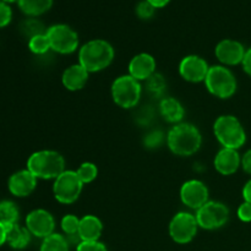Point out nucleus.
<instances>
[{
  "label": "nucleus",
  "instance_id": "obj_30",
  "mask_svg": "<svg viewBox=\"0 0 251 251\" xmlns=\"http://www.w3.org/2000/svg\"><path fill=\"white\" fill-rule=\"evenodd\" d=\"M147 86H149V90L152 91L154 93H159L164 87H166V82L162 78L161 75L158 74H153L151 77L147 80Z\"/></svg>",
  "mask_w": 251,
  "mask_h": 251
},
{
  "label": "nucleus",
  "instance_id": "obj_20",
  "mask_svg": "<svg viewBox=\"0 0 251 251\" xmlns=\"http://www.w3.org/2000/svg\"><path fill=\"white\" fill-rule=\"evenodd\" d=\"M6 243L12 248V249L21 250L25 249L31 242V233L27 228L21 227L17 223L15 225L6 226Z\"/></svg>",
  "mask_w": 251,
  "mask_h": 251
},
{
  "label": "nucleus",
  "instance_id": "obj_3",
  "mask_svg": "<svg viewBox=\"0 0 251 251\" xmlns=\"http://www.w3.org/2000/svg\"><path fill=\"white\" fill-rule=\"evenodd\" d=\"M27 169L37 179H54L55 180L65 172V159L59 152L51 150H42L29 156Z\"/></svg>",
  "mask_w": 251,
  "mask_h": 251
},
{
  "label": "nucleus",
  "instance_id": "obj_25",
  "mask_svg": "<svg viewBox=\"0 0 251 251\" xmlns=\"http://www.w3.org/2000/svg\"><path fill=\"white\" fill-rule=\"evenodd\" d=\"M20 28H21V32L25 36L28 37V39H31L34 36H38V34L47 33V29L44 27L43 22L34 19V17L25 20L21 24V26H20Z\"/></svg>",
  "mask_w": 251,
  "mask_h": 251
},
{
  "label": "nucleus",
  "instance_id": "obj_22",
  "mask_svg": "<svg viewBox=\"0 0 251 251\" xmlns=\"http://www.w3.org/2000/svg\"><path fill=\"white\" fill-rule=\"evenodd\" d=\"M19 7L27 16H41L50 10L53 0H19Z\"/></svg>",
  "mask_w": 251,
  "mask_h": 251
},
{
  "label": "nucleus",
  "instance_id": "obj_12",
  "mask_svg": "<svg viewBox=\"0 0 251 251\" xmlns=\"http://www.w3.org/2000/svg\"><path fill=\"white\" fill-rule=\"evenodd\" d=\"M26 228L32 235L44 239L54 233L55 221L50 212L43 210V208H38V210L31 211L27 215Z\"/></svg>",
  "mask_w": 251,
  "mask_h": 251
},
{
  "label": "nucleus",
  "instance_id": "obj_36",
  "mask_svg": "<svg viewBox=\"0 0 251 251\" xmlns=\"http://www.w3.org/2000/svg\"><path fill=\"white\" fill-rule=\"evenodd\" d=\"M243 198H244V201L251 203V179L243 188Z\"/></svg>",
  "mask_w": 251,
  "mask_h": 251
},
{
  "label": "nucleus",
  "instance_id": "obj_11",
  "mask_svg": "<svg viewBox=\"0 0 251 251\" xmlns=\"http://www.w3.org/2000/svg\"><path fill=\"white\" fill-rule=\"evenodd\" d=\"M180 199L184 205L198 211L208 202L207 186L198 179L185 181L180 188Z\"/></svg>",
  "mask_w": 251,
  "mask_h": 251
},
{
  "label": "nucleus",
  "instance_id": "obj_4",
  "mask_svg": "<svg viewBox=\"0 0 251 251\" xmlns=\"http://www.w3.org/2000/svg\"><path fill=\"white\" fill-rule=\"evenodd\" d=\"M216 137L226 149L238 150L247 141V134L242 123L234 115H221L213 124Z\"/></svg>",
  "mask_w": 251,
  "mask_h": 251
},
{
  "label": "nucleus",
  "instance_id": "obj_33",
  "mask_svg": "<svg viewBox=\"0 0 251 251\" xmlns=\"http://www.w3.org/2000/svg\"><path fill=\"white\" fill-rule=\"evenodd\" d=\"M237 213L240 221H243V222H251V203L244 201L239 206Z\"/></svg>",
  "mask_w": 251,
  "mask_h": 251
},
{
  "label": "nucleus",
  "instance_id": "obj_10",
  "mask_svg": "<svg viewBox=\"0 0 251 251\" xmlns=\"http://www.w3.org/2000/svg\"><path fill=\"white\" fill-rule=\"evenodd\" d=\"M199 229L196 216L189 212H179L169 223V235L178 244H188L195 238Z\"/></svg>",
  "mask_w": 251,
  "mask_h": 251
},
{
  "label": "nucleus",
  "instance_id": "obj_15",
  "mask_svg": "<svg viewBox=\"0 0 251 251\" xmlns=\"http://www.w3.org/2000/svg\"><path fill=\"white\" fill-rule=\"evenodd\" d=\"M37 185V178L28 171H19L9 179V190L17 198H26L31 195Z\"/></svg>",
  "mask_w": 251,
  "mask_h": 251
},
{
  "label": "nucleus",
  "instance_id": "obj_6",
  "mask_svg": "<svg viewBox=\"0 0 251 251\" xmlns=\"http://www.w3.org/2000/svg\"><path fill=\"white\" fill-rule=\"evenodd\" d=\"M140 81L130 75L119 76L112 85V98L114 103L124 109L135 107L141 98Z\"/></svg>",
  "mask_w": 251,
  "mask_h": 251
},
{
  "label": "nucleus",
  "instance_id": "obj_32",
  "mask_svg": "<svg viewBox=\"0 0 251 251\" xmlns=\"http://www.w3.org/2000/svg\"><path fill=\"white\" fill-rule=\"evenodd\" d=\"M76 251H108L103 243L98 242H80Z\"/></svg>",
  "mask_w": 251,
  "mask_h": 251
},
{
  "label": "nucleus",
  "instance_id": "obj_24",
  "mask_svg": "<svg viewBox=\"0 0 251 251\" xmlns=\"http://www.w3.org/2000/svg\"><path fill=\"white\" fill-rule=\"evenodd\" d=\"M19 221V208L12 201L0 202V222L5 226L15 225Z\"/></svg>",
  "mask_w": 251,
  "mask_h": 251
},
{
  "label": "nucleus",
  "instance_id": "obj_34",
  "mask_svg": "<svg viewBox=\"0 0 251 251\" xmlns=\"http://www.w3.org/2000/svg\"><path fill=\"white\" fill-rule=\"evenodd\" d=\"M242 65L245 73H247L249 76H251V48H249L247 51H245V55H244V59H243Z\"/></svg>",
  "mask_w": 251,
  "mask_h": 251
},
{
  "label": "nucleus",
  "instance_id": "obj_29",
  "mask_svg": "<svg viewBox=\"0 0 251 251\" xmlns=\"http://www.w3.org/2000/svg\"><path fill=\"white\" fill-rule=\"evenodd\" d=\"M156 12V7L149 2L147 0H142L137 4L136 6V15L140 17L141 20H149L151 19L152 16Z\"/></svg>",
  "mask_w": 251,
  "mask_h": 251
},
{
  "label": "nucleus",
  "instance_id": "obj_21",
  "mask_svg": "<svg viewBox=\"0 0 251 251\" xmlns=\"http://www.w3.org/2000/svg\"><path fill=\"white\" fill-rule=\"evenodd\" d=\"M159 112L161 115L168 123H176L179 124L184 117V108L181 103L176 98H164L159 104Z\"/></svg>",
  "mask_w": 251,
  "mask_h": 251
},
{
  "label": "nucleus",
  "instance_id": "obj_37",
  "mask_svg": "<svg viewBox=\"0 0 251 251\" xmlns=\"http://www.w3.org/2000/svg\"><path fill=\"white\" fill-rule=\"evenodd\" d=\"M6 233H7V227L4 225V223L0 222V247L6 243Z\"/></svg>",
  "mask_w": 251,
  "mask_h": 251
},
{
  "label": "nucleus",
  "instance_id": "obj_35",
  "mask_svg": "<svg viewBox=\"0 0 251 251\" xmlns=\"http://www.w3.org/2000/svg\"><path fill=\"white\" fill-rule=\"evenodd\" d=\"M242 167L248 174H251V150L245 152L242 158Z\"/></svg>",
  "mask_w": 251,
  "mask_h": 251
},
{
  "label": "nucleus",
  "instance_id": "obj_8",
  "mask_svg": "<svg viewBox=\"0 0 251 251\" xmlns=\"http://www.w3.org/2000/svg\"><path fill=\"white\" fill-rule=\"evenodd\" d=\"M47 37L51 50L59 54H71L77 49L78 36L70 26L56 24L47 28Z\"/></svg>",
  "mask_w": 251,
  "mask_h": 251
},
{
  "label": "nucleus",
  "instance_id": "obj_26",
  "mask_svg": "<svg viewBox=\"0 0 251 251\" xmlns=\"http://www.w3.org/2000/svg\"><path fill=\"white\" fill-rule=\"evenodd\" d=\"M78 178L82 181V184H90L97 178L98 168L92 162H83L76 171Z\"/></svg>",
  "mask_w": 251,
  "mask_h": 251
},
{
  "label": "nucleus",
  "instance_id": "obj_18",
  "mask_svg": "<svg viewBox=\"0 0 251 251\" xmlns=\"http://www.w3.org/2000/svg\"><path fill=\"white\" fill-rule=\"evenodd\" d=\"M88 73L81 64H74L69 66L61 76V82L64 87L69 91L82 90L88 81Z\"/></svg>",
  "mask_w": 251,
  "mask_h": 251
},
{
  "label": "nucleus",
  "instance_id": "obj_2",
  "mask_svg": "<svg viewBox=\"0 0 251 251\" xmlns=\"http://www.w3.org/2000/svg\"><path fill=\"white\" fill-rule=\"evenodd\" d=\"M114 48L104 39H92L83 44L78 51V64L88 73H98L112 64Z\"/></svg>",
  "mask_w": 251,
  "mask_h": 251
},
{
  "label": "nucleus",
  "instance_id": "obj_9",
  "mask_svg": "<svg viewBox=\"0 0 251 251\" xmlns=\"http://www.w3.org/2000/svg\"><path fill=\"white\" fill-rule=\"evenodd\" d=\"M199 227L207 230L218 229L229 220V210L227 206L218 201H208L196 211Z\"/></svg>",
  "mask_w": 251,
  "mask_h": 251
},
{
  "label": "nucleus",
  "instance_id": "obj_16",
  "mask_svg": "<svg viewBox=\"0 0 251 251\" xmlns=\"http://www.w3.org/2000/svg\"><path fill=\"white\" fill-rule=\"evenodd\" d=\"M156 74V60L151 54L140 53L129 63V75L137 81H147Z\"/></svg>",
  "mask_w": 251,
  "mask_h": 251
},
{
  "label": "nucleus",
  "instance_id": "obj_13",
  "mask_svg": "<svg viewBox=\"0 0 251 251\" xmlns=\"http://www.w3.org/2000/svg\"><path fill=\"white\" fill-rule=\"evenodd\" d=\"M210 66L207 61L199 55H188L179 64V74L189 82H201L206 80Z\"/></svg>",
  "mask_w": 251,
  "mask_h": 251
},
{
  "label": "nucleus",
  "instance_id": "obj_39",
  "mask_svg": "<svg viewBox=\"0 0 251 251\" xmlns=\"http://www.w3.org/2000/svg\"><path fill=\"white\" fill-rule=\"evenodd\" d=\"M1 1H4V2H7V4H9V2H14V1H19V0H1Z\"/></svg>",
  "mask_w": 251,
  "mask_h": 251
},
{
  "label": "nucleus",
  "instance_id": "obj_31",
  "mask_svg": "<svg viewBox=\"0 0 251 251\" xmlns=\"http://www.w3.org/2000/svg\"><path fill=\"white\" fill-rule=\"evenodd\" d=\"M12 19L11 7L9 6L7 2H4L0 0V28L7 26Z\"/></svg>",
  "mask_w": 251,
  "mask_h": 251
},
{
  "label": "nucleus",
  "instance_id": "obj_28",
  "mask_svg": "<svg viewBox=\"0 0 251 251\" xmlns=\"http://www.w3.org/2000/svg\"><path fill=\"white\" fill-rule=\"evenodd\" d=\"M61 229L68 237L78 238V227H80V218L75 215H66L61 220ZM80 239V238H78Z\"/></svg>",
  "mask_w": 251,
  "mask_h": 251
},
{
  "label": "nucleus",
  "instance_id": "obj_23",
  "mask_svg": "<svg viewBox=\"0 0 251 251\" xmlns=\"http://www.w3.org/2000/svg\"><path fill=\"white\" fill-rule=\"evenodd\" d=\"M39 251H69V242L64 235L53 233L44 238Z\"/></svg>",
  "mask_w": 251,
  "mask_h": 251
},
{
  "label": "nucleus",
  "instance_id": "obj_5",
  "mask_svg": "<svg viewBox=\"0 0 251 251\" xmlns=\"http://www.w3.org/2000/svg\"><path fill=\"white\" fill-rule=\"evenodd\" d=\"M205 85L211 95L221 100H227L237 91V78L225 65H215L210 66Z\"/></svg>",
  "mask_w": 251,
  "mask_h": 251
},
{
  "label": "nucleus",
  "instance_id": "obj_7",
  "mask_svg": "<svg viewBox=\"0 0 251 251\" xmlns=\"http://www.w3.org/2000/svg\"><path fill=\"white\" fill-rule=\"evenodd\" d=\"M83 184L76 171H65L54 180L53 194L56 201L64 205L75 202L81 195Z\"/></svg>",
  "mask_w": 251,
  "mask_h": 251
},
{
  "label": "nucleus",
  "instance_id": "obj_38",
  "mask_svg": "<svg viewBox=\"0 0 251 251\" xmlns=\"http://www.w3.org/2000/svg\"><path fill=\"white\" fill-rule=\"evenodd\" d=\"M147 1L151 2L156 9H161V7H164L166 5H168L171 0H147Z\"/></svg>",
  "mask_w": 251,
  "mask_h": 251
},
{
  "label": "nucleus",
  "instance_id": "obj_27",
  "mask_svg": "<svg viewBox=\"0 0 251 251\" xmlns=\"http://www.w3.org/2000/svg\"><path fill=\"white\" fill-rule=\"evenodd\" d=\"M28 48L32 53L38 54V55L47 53L50 49V43L47 34H38L28 39Z\"/></svg>",
  "mask_w": 251,
  "mask_h": 251
},
{
  "label": "nucleus",
  "instance_id": "obj_17",
  "mask_svg": "<svg viewBox=\"0 0 251 251\" xmlns=\"http://www.w3.org/2000/svg\"><path fill=\"white\" fill-rule=\"evenodd\" d=\"M242 166L238 150L226 149L223 147L215 157V168L222 176H232Z\"/></svg>",
  "mask_w": 251,
  "mask_h": 251
},
{
  "label": "nucleus",
  "instance_id": "obj_1",
  "mask_svg": "<svg viewBox=\"0 0 251 251\" xmlns=\"http://www.w3.org/2000/svg\"><path fill=\"white\" fill-rule=\"evenodd\" d=\"M167 144L174 154L189 157L200 150L202 136L195 125L179 123L169 130L167 135Z\"/></svg>",
  "mask_w": 251,
  "mask_h": 251
},
{
  "label": "nucleus",
  "instance_id": "obj_19",
  "mask_svg": "<svg viewBox=\"0 0 251 251\" xmlns=\"http://www.w3.org/2000/svg\"><path fill=\"white\" fill-rule=\"evenodd\" d=\"M103 232V225L98 217L86 215L80 218L78 238L80 242H98Z\"/></svg>",
  "mask_w": 251,
  "mask_h": 251
},
{
  "label": "nucleus",
  "instance_id": "obj_14",
  "mask_svg": "<svg viewBox=\"0 0 251 251\" xmlns=\"http://www.w3.org/2000/svg\"><path fill=\"white\" fill-rule=\"evenodd\" d=\"M245 49L240 42L234 39H223L216 46L215 54L223 65L233 66L243 63Z\"/></svg>",
  "mask_w": 251,
  "mask_h": 251
}]
</instances>
